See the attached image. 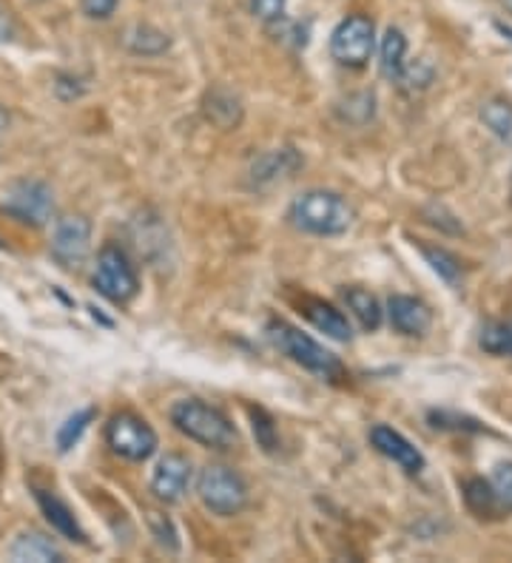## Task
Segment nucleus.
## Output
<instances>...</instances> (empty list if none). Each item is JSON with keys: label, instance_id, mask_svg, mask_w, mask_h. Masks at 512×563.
I'll use <instances>...</instances> for the list:
<instances>
[{"label": "nucleus", "instance_id": "nucleus-2", "mask_svg": "<svg viewBox=\"0 0 512 563\" xmlns=\"http://www.w3.org/2000/svg\"><path fill=\"white\" fill-rule=\"evenodd\" d=\"M171 424L177 427L185 439L211 446V450H228L237 444V430L226 412L199 399H183L171 407Z\"/></svg>", "mask_w": 512, "mask_h": 563}, {"label": "nucleus", "instance_id": "nucleus-19", "mask_svg": "<svg viewBox=\"0 0 512 563\" xmlns=\"http://www.w3.org/2000/svg\"><path fill=\"white\" fill-rule=\"evenodd\" d=\"M481 120H484V125L495 137L512 143V103H506V100H487L481 106Z\"/></svg>", "mask_w": 512, "mask_h": 563}, {"label": "nucleus", "instance_id": "nucleus-24", "mask_svg": "<svg viewBox=\"0 0 512 563\" xmlns=\"http://www.w3.org/2000/svg\"><path fill=\"white\" fill-rule=\"evenodd\" d=\"M91 421H95V410H91V407L89 410L75 412V416L61 427V433H57V450H61V453H68V450L80 441V435L86 433V427H89Z\"/></svg>", "mask_w": 512, "mask_h": 563}, {"label": "nucleus", "instance_id": "nucleus-3", "mask_svg": "<svg viewBox=\"0 0 512 563\" xmlns=\"http://www.w3.org/2000/svg\"><path fill=\"white\" fill-rule=\"evenodd\" d=\"M268 336H271V342L276 344L285 356H291L296 364H302L305 371L316 373V376L322 378L341 376L339 358L330 351H325L316 339H311L307 333H302L299 328H294V324L282 322V319H273V322L268 324Z\"/></svg>", "mask_w": 512, "mask_h": 563}, {"label": "nucleus", "instance_id": "nucleus-15", "mask_svg": "<svg viewBox=\"0 0 512 563\" xmlns=\"http://www.w3.org/2000/svg\"><path fill=\"white\" fill-rule=\"evenodd\" d=\"M205 118L211 120L217 129L222 131H231L237 129L239 120H242V103H239V97L233 91L222 89H211L205 95Z\"/></svg>", "mask_w": 512, "mask_h": 563}, {"label": "nucleus", "instance_id": "nucleus-31", "mask_svg": "<svg viewBox=\"0 0 512 563\" xmlns=\"http://www.w3.org/2000/svg\"><path fill=\"white\" fill-rule=\"evenodd\" d=\"M501 7H504V9H506V12H510V14H512V0H501Z\"/></svg>", "mask_w": 512, "mask_h": 563}, {"label": "nucleus", "instance_id": "nucleus-29", "mask_svg": "<svg viewBox=\"0 0 512 563\" xmlns=\"http://www.w3.org/2000/svg\"><path fill=\"white\" fill-rule=\"evenodd\" d=\"M285 3L287 0H251V12L260 18V21H282V14H285Z\"/></svg>", "mask_w": 512, "mask_h": 563}, {"label": "nucleus", "instance_id": "nucleus-17", "mask_svg": "<svg viewBox=\"0 0 512 563\" xmlns=\"http://www.w3.org/2000/svg\"><path fill=\"white\" fill-rule=\"evenodd\" d=\"M345 302H348V308L353 310V317L359 319L364 330H379V324H382V305H379V299L370 290L348 288L345 290Z\"/></svg>", "mask_w": 512, "mask_h": 563}, {"label": "nucleus", "instance_id": "nucleus-11", "mask_svg": "<svg viewBox=\"0 0 512 563\" xmlns=\"http://www.w3.org/2000/svg\"><path fill=\"white\" fill-rule=\"evenodd\" d=\"M370 441H373V446L379 453L388 455L390 461H396L404 473L418 475L424 470V455L418 453L416 446L410 444L402 433H396L393 427H373V430H370Z\"/></svg>", "mask_w": 512, "mask_h": 563}, {"label": "nucleus", "instance_id": "nucleus-5", "mask_svg": "<svg viewBox=\"0 0 512 563\" xmlns=\"http://www.w3.org/2000/svg\"><path fill=\"white\" fill-rule=\"evenodd\" d=\"M95 288L97 294L106 296L115 305H126L134 299L137 290H140V279H137V271L126 251H120L117 245H106L97 254Z\"/></svg>", "mask_w": 512, "mask_h": 563}, {"label": "nucleus", "instance_id": "nucleus-14", "mask_svg": "<svg viewBox=\"0 0 512 563\" xmlns=\"http://www.w3.org/2000/svg\"><path fill=\"white\" fill-rule=\"evenodd\" d=\"M34 498H37V504H41L43 516H46V521L52 523V529H57V532H61L63 538H68V541H77V543L86 541V532L80 529L77 518L72 516V509H68L57 495L46 493V489H37Z\"/></svg>", "mask_w": 512, "mask_h": 563}, {"label": "nucleus", "instance_id": "nucleus-9", "mask_svg": "<svg viewBox=\"0 0 512 563\" xmlns=\"http://www.w3.org/2000/svg\"><path fill=\"white\" fill-rule=\"evenodd\" d=\"M91 245V225L86 217H66L57 222L55 240H52V254L63 268H77Z\"/></svg>", "mask_w": 512, "mask_h": 563}, {"label": "nucleus", "instance_id": "nucleus-30", "mask_svg": "<svg viewBox=\"0 0 512 563\" xmlns=\"http://www.w3.org/2000/svg\"><path fill=\"white\" fill-rule=\"evenodd\" d=\"M117 9V0H83V12L95 18V21H106Z\"/></svg>", "mask_w": 512, "mask_h": 563}, {"label": "nucleus", "instance_id": "nucleus-18", "mask_svg": "<svg viewBox=\"0 0 512 563\" xmlns=\"http://www.w3.org/2000/svg\"><path fill=\"white\" fill-rule=\"evenodd\" d=\"M404 55H407V41H404V35L399 29H388V35H384L382 41V60H379L382 75L388 77V80L399 82L404 66H407Z\"/></svg>", "mask_w": 512, "mask_h": 563}, {"label": "nucleus", "instance_id": "nucleus-20", "mask_svg": "<svg viewBox=\"0 0 512 563\" xmlns=\"http://www.w3.org/2000/svg\"><path fill=\"white\" fill-rule=\"evenodd\" d=\"M465 501L478 518H499L490 482H484V478H470V482L465 484Z\"/></svg>", "mask_w": 512, "mask_h": 563}, {"label": "nucleus", "instance_id": "nucleus-23", "mask_svg": "<svg viewBox=\"0 0 512 563\" xmlns=\"http://www.w3.org/2000/svg\"><path fill=\"white\" fill-rule=\"evenodd\" d=\"M253 421V435H257V444L265 450V453H276V446H280V433H276V424L268 416L262 407H248Z\"/></svg>", "mask_w": 512, "mask_h": 563}, {"label": "nucleus", "instance_id": "nucleus-22", "mask_svg": "<svg viewBox=\"0 0 512 563\" xmlns=\"http://www.w3.org/2000/svg\"><path fill=\"white\" fill-rule=\"evenodd\" d=\"M478 344L492 356H512V322H492L481 330Z\"/></svg>", "mask_w": 512, "mask_h": 563}, {"label": "nucleus", "instance_id": "nucleus-6", "mask_svg": "<svg viewBox=\"0 0 512 563\" xmlns=\"http://www.w3.org/2000/svg\"><path fill=\"white\" fill-rule=\"evenodd\" d=\"M106 441L111 453L126 461H145L157 453V433L151 424L134 412H117L106 427Z\"/></svg>", "mask_w": 512, "mask_h": 563}, {"label": "nucleus", "instance_id": "nucleus-8", "mask_svg": "<svg viewBox=\"0 0 512 563\" xmlns=\"http://www.w3.org/2000/svg\"><path fill=\"white\" fill-rule=\"evenodd\" d=\"M0 208H3L12 220L41 228L52 220L55 200H52V188H48L46 183H37V179H21V183H12V186L3 191V202H0Z\"/></svg>", "mask_w": 512, "mask_h": 563}, {"label": "nucleus", "instance_id": "nucleus-13", "mask_svg": "<svg viewBox=\"0 0 512 563\" xmlns=\"http://www.w3.org/2000/svg\"><path fill=\"white\" fill-rule=\"evenodd\" d=\"M302 313L311 319V324L316 330H322L325 336L336 339V342H350V336H353V330H350V322L345 319V313L336 310L334 305L322 302V299H311L307 296L305 302H302Z\"/></svg>", "mask_w": 512, "mask_h": 563}, {"label": "nucleus", "instance_id": "nucleus-10", "mask_svg": "<svg viewBox=\"0 0 512 563\" xmlns=\"http://www.w3.org/2000/svg\"><path fill=\"white\" fill-rule=\"evenodd\" d=\"M188 484H192V461L183 453H165L151 478V493L163 504H177Z\"/></svg>", "mask_w": 512, "mask_h": 563}, {"label": "nucleus", "instance_id": "nucleus-25", "mask_svg": "<svg viewBox=\"0 0 512 563\" xmlns=\"http://www.w3.org/2000/svg\"><path fill=\"white\" fill-rule=\"evenodd\" d=\"M129 46L134 48L137 55H157V52L168 48V37L157 32V29L137 26L129 32Z\"/></svg>", "mask_w": 512, "mask_h": 563}, {"label": "nucleus", "instance_id": "nucleus-21", "mask_svg": "<svg viewBox=\"0 0 512 563\" xmlns=\"http://www.w3.org/2000/svg\"><path fill=\"white\" fill-rule=\"evenodd\" d=\"M490 489L492 498H495V512L501 516H510L512 512V461L510 464H499L490 475Z\"/></svg>", "mask_w": 512, "mask_h": 563}, {"label": "nucleus", "instance_id": "nucleus-12", "mask_svg": "<svg viewBox=\"0 0 512 563\" xmlns=\"http://www.w3.org/2000/svg\"><path fill=\"white\" fill-rule=\"evenodd\" d=\"M388 313H390V324L404 333V336H424L433 324V313L431 308L416 299V296H390L388 302Z\"/></svg>", "mask_w": 512, "mask_h": 563}, {"label": "nucleus", "instance_id": "nucleus-4", "mask_svg": "<svg viewBox=\"0 0 512 563\" xmlns=\"http://www.w3.org/2000/svg\"><path fill=\"white\" fill-rule=\"evenodd\" d=\"M197 493L205 509H211L214 516L222 518L239 516L248 504V487L242 475L233 473L231 467H222V464H211V467L203 470Z\"/></svg>", "mask_w": 512, "mask_h": 563}, {"label": "nucleus", "instance_id": "nucleus-26", "mask_svg": "<svg viewBox=\"0 0 512 563\" xmlns=\"http://www.w3.org/2000/svg\"><path fill=\"white\" fill-rule=\"evenodd\" d=\"M424 260L431 262L433 271H436L438 276H442L444 282H458V276H461V265H458L456 256L450 254V251H444V247H422Z\"/></svg>", "mask_w": 512, "mask_h": 563}, {"label": "nucleus", "instance_id": "nucleus-28", "mask_svg": "<svg viewBox=\"0 0 512 563\" xmlns=\"http://www.w3.org/2000/svg\"><path fill=\"white\" fill-rule=\"evenodd\" d=\"M431 80H433V69L424 60L413 63V66H404L402 77H399V82H402L404 89H416V86L422 89V86H427Z\"/></svg>", "mask_w": 512, "mask_h": 563}, {"label": "nucleus", "instance_id": "nucleus-7", "mask_svg": "<svg viewBox=\"0 0 512 563\" xmlns=\"http://www.w3.org/2000/svg\"><path fill=\"white\" fill-rule=\"evenodd\" d=\"M375 48V29L364 14H348L330 35V55L341 66L362 69Z\"/></svg>", "mask_w": 512, "mask_h": 563}, {"label": "nucleus", "instance_id": "nucleus-16", "mask_svg": "<svg viewBox=\"0 0 512 563\" xmlns=\"http://www.w3.org/2000/svg\"><path fill=\"white\" fill-rule=\"evenodd\" d=\"M9 558L21 563H63V552L57 550L48 538H43L41 532H23V536L12 543Z\"/></svg>", "mask_w": 512, "mask_h": 563}, {"label": "nucleus", "instance_id": "nucleus-1", "mask_svg": "<svg viewBox=\"0 0 512 563\" xmlns=\"http://www.w3.org/2000/svg\"><path fill=\"white\" fill-rule=\"evenodd\" d=\"M287 217L299 231L314 236H339L353 225V208L348 206V200L336 191H325V188L299 194L291 202Z\"/></svg>", "mask_w": 512, "mask_h": 563}, {"label": "nucleus", "instance_id": "nucleus-27", "mask_svg": "<svg viewBox=\"0 0 512 563\" xmlns=\"http://www.w3.org/2000/svg\"><path fill=\"white\" fill-rule=\"evenodd\" d=\"M149 527H151V532H154V538H157L160 547H165V550H177L179 547L177 529H174V523H171L163 512H154V509H151Z\"/></svg>", "mask_w": 512, "mask_h": 563}]
</instances>
